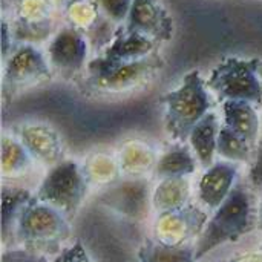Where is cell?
Instances as JSON below:
<instances>
[{
    "label": "cell",
    "instance_id": "obj_1",
    "mask_svg": "<svg viewBox=\"0 0 262 262\" xmlns=\"http://www.w3.org/2000/svg\"><path fill=\"white\" fill-rule=\"evenodd\" d=\"M258 229V201L246 178H241L227 200L210 213L203 232L195 241L196 259H203L215 249L236 243Z\"/></svg>",
    "mask_w": 262,
    "mask_h": 262
},
{
    "label": "cell",
    "instance_id": "obj_2",
    "mask_svg": "<svg viewBox=\"0 0 262 262\" xmlns=\"http://www.w3.org/2000/svg\"><path fill=\"white\" fill-rule=\"evenodd\" d=\"M69 238V220L52 206L35 200V196L21 212L14 233V241L23 249L43 255H57Z\"/></svg>",
    "mask_w": 262,
    "mask_h": 262
},
{
    "label": "cell",
    "instance_id": "obj_3",
    "mask_svg": "<svg viewBox=\"0 0 262 262\" xmlns=\"http://www.w3.org/2000/svg\"><path fill=\"white\" fill-rule=\"evenodd\" d=\"M89 186L83 166L72 158H64L48 169L34 196L71 220L83 206Z\"/></svg>",
    "mask_w": 262,
    "mask_h": 262
},
{
    "label": "cell",
    "instance_id": "obj_4",
    "mask_svg": "<svg viewBox=\"0 0 262 262\" xmlns=\"http://www.w3.org/2000/svg\"><path fill=\"white\" fill-rule=\"evenodd\" d=\"M164 129L175 143H186L192 129L210 112L212 101L198 74L164 97Z\"/></svg>",
    "mask_w": 262,
    "mask_h": 262
},
{
    "label": "cell",
    "instance_id": "obj_5",
    "mask_svg": "<svg viewBox=\"0 0 262 262\" xmlns=\"http://www.w3.org/2000/svg\"><path fill=\"white\" fill-rule=\"evenodd\" d=\"M152 183L147 177H123L115 180L97 195L100 206L132 220L143 221L152 209Z\"/></svg>",
    "mask_w": 262,
    "mask_h": 262
},
{
    "label": "cell",
    "instance_id": "obj_6",
    "mask_svg": "<svg viewBox=\"0 0 262 262\" xmlns=\"http://www.w3.org/2000/svg\"><path fill=\"white\" fill-rule=\"evenodd\" d=\"M209 216L210 212H207L198 203H190L180 210L158 215L155 224V238L169 244H195Z\"/></svg>",
    "mask_w": 262,
    "mask_h": 262
},
{
    "label": "cell",
    "instance_id": "obj_7",
    "mask_svg": "<svg viewBox=\"0 0 262 262\" xmlns=\"http://www.w3.org/2000/svg\"><path fill=\"white\" fill-rule=\"evenodd\" d=\"M241 164L216 160L209 169H204L196 183V200L207 212L216 210L232 193L236 183L241 180Z\"/></svg>",
    "mask_w": 262,
    "mask_h": 262
},
{
    "label": "cell",
    "instance_id": "obj_8",
    "mask_svg": "<svg viewBox=\"0 0 262 262\" xmlns=\"http://www.w3.org/2000/svg\"><path fill=\"white\" fill-rule=\"evenodd\" d=\"M209 88L224 101L239 100L252 104L262 103V84L250 66H229L215 74Z\"/></svg>",
    "mask_w": 262,
    "mask_h": 262
},
{
    "label": "cell",
    "instance_id": "obj_9",
    "mask_svg": "<svg viewBox=\"0 0 262 262\" xmlns=\"http://www.w3.org/2000/svg\"><path fill=\"white\" fill-rule=\"evenodd\" d=\"M18 140L29 152L32 160L48 169L64 160L63 141L58 134L49 126L31 124L18 130Z\"/></svg>",
    "mask_w": 262,
    "mask_h": 262
},
{
    "label": "cell",
    "instance_id": "obj_10",
    "mask_svg": "<svg viewBox=\"0 0 262 262\" xmlns=\"http://www.w3.org/2000/svg\"><path fill=\"white\" fill-rule=\"evenodd\" d=\"M223 124L236 135L249 141L255 149L259 140L262 120L256 109L249 101L229 100L223 103Z\"/></svg>",
    "mask_w": 262,
    "mask_h": 262
},
{
    "label": "cell",
    "instance_id": "obj_11",
    "mask_svg": "<svg viewBox=\"0 0 262 262\" xmlns=\"http://www.w3.org/2000/svg\"><path fill=\"white\" fill-rule=\"evenodd\" d=\"M220 117L210 111L190 132L187 143L195 154L200 166L209 169L218 160V137L221 130Z\"/></svg>",
    "mask_w": 262,
    "mask_h": 262
},
{
    "label": "cell",
    "instance_id": "obj_12",
    "mask_svg": "<svg viewBox=\"0 0 262 262\" xmlns=\"http://www.w3.org/2000/svg\"><path fill=\"white\" fill-rule=\"evenodd\" d=\"M200 163L186 143H175L166 149L154 169V177L160 181L164 178H189L198 169Z\"/></svg>",
    "mask_w": 262,
    "mask_h": 262
},
{
    "label": "cell",
    "instance_id": "obj_13",
    "mask_svg": "<svg viewBox=\"0 0 262 262\" xmlns=\"http://www.w3.org/2000/svg\"><path fill=\"white\" fill-rule=\"evenodd\" d=\"M192 187L189 178H164L152 192V209L157 215L170 213L190 204Z\"/></svg>",
    "mask_w": 262,
    "mask_h": 262
},
{
    "label": "cell",
    "instance_id": "obj_14",
    "mask_svg": "<svg viewBox=\"0 0 262 262\" xmlns=\"http://www.w3.org/2000/svg\"><path fill=\"white\" fill-rule=\"evenodd\" d=\"M34 192L28 187L9 183L3 184L2 189V238L3 244L8 243L9 238L14 239L17 221L25 210V207L32 201Z\"/></svg>",
    "mask_w": 262,
    "mask_h": 262
},
{
    "label": "cell",
    "instance_id": "obj_15",
    "mask_svg": "<svg viewBox=\"0 0 262 262\" xmlns=\"http://www.w3.org/2000/svg\"><path fill=\"white\" fill-rule=\"evenodd\" d=\"M137 259L138 262H198L195 244H169L157 238L143 243Z\"/></svg>",
    "mask_w": 262,
    "mask_h": 262
},
{
    "label": "cell",
    "instance_id": "obj_16",
    "mask_svg": "<svg viewBox=\"0 0 262 262\" xmlns=\"http://www.w3.org/2000/svg\"><path fill=\"white\" fill-rule=\"evenodd\" d=\"M157 161L158 158L149 146L130 141L121 147L118 164L124 177H147V173H154Z\"/></svg>",
    "mask_w": 262,
    "mask_h": 262
},
{
    "label": "cell",
    "instance_id": "obj_17",
    "mask_svg": "<svg viewBox=\"0 0 262 262\" xmlns=\"http://www.w3.org/2000/svg\"><path fill=\"white\" fill-rule=\"evenodd\" d=\"M35 161L14 137H3L2 140V173L5 178H17L28 172Z\"/></svg>",
    "mask_w": 262,
    "mask_h": 262
},
{
    "label": "cell",
    "instance_id": "obj_18",
    "mask_svg": "<svg viewBox=\"0 0 262 262\" xmlns=\"http://www.w3.org/2000/svg\"><path fill=\"white\" fill-rule=\"evenodd\" d=\"M255 147L246 141L243 137L236 135L227 126L221 124L220 137H218V158L250 166L255 157Z\"/></svg>",
    "mask_w": 262,
    "mask_h": 262
},
{
    "label": "cell",
    "instance_id": "obj_19",
    "mask_svg": "<svg viewBox=\"0 0 262 262\" xmlns=\"http://www.w3.org/2000/svg\"><path fill=\"white\" fill-rule=\"evenodd\" d=\"M84 175L89 181V184H98V183H104L106 186H109L111 183H114L118 175L120 170V164L115 163V160L112 157L98 154L94 155L88 160V163L81 164Z\"/></svg>",
    "mask_w": 262,
    "mask_h": 262
},
{
    "label": "cell",
    "instance_id": "obj_20",
    "mask_svg": "<svg viewBox=\"0 0 262 262\" xmlns=\"http://www.w3.org/2000/svg\"><path fill=\"white\" fill-rule=\"evenodd\" d=\"M246 181L256 195H262V129L258 144H256L253 161L249 166V170L246 175Z\"/></svg>",
    "mask_w": 262,
    "mask_h": 262
},
{
    "label": "cell",
    "instance_id": "obj_21",
    "mask_svg": "<svg viewBox=\"0 0 262 262\" xmlns=\"http://www.w3.org/2000/svg\"><path fill=\"white\" fill-rule=\"evenodd\" d=\"M51 262H92V259L86 247L80 241H75L69 246H64L57 255H54Z\"/></svg>",
    "mask_w": 262,
    "mask_h": 262
},
{
    "label": "cell",
    "instance_id": "obj_22",
    "mask_svg": "<svg viewBox=\"0 0 262 262\" xmlns=\"http://www.w3.org/2000/svg\"><path fill=\"white\" fill-rule=\"evenodd\" d=\"M2 262H51L43 253H37L34 250H28L23 247L8 249L2 255Z\"/></svg>",
    "mask_w": 262,
    "mask_h": 262
},
{
    "label": "cell",
    "instance_id": "obj_23",
    "mask_svg": "<svg viewBox=\"0 0 262 262\" xmlns=\"http://www.w3.org/2000/svg\"><path fill=\"white\" fill-rule=\"evenodd\" d=\"M232 262H262V253H247L236 258H232Z\"/></svg>",
    "mask_w": 262,
    "mask_h": 262
},
{
    "label": "cell",
    "instance_id": "obj_24",
    "mask_svg": "<svg viewBox=\"0 0 262 262\" xmlns=\"http://www.w3.org/2000/svg\"><path fill=\"white\" fill-rule=\"evenodd\" d=\"M258 229L262 232V195H259L258 201Z\"/></svg>",
    "mask_w": 262,
    "mask_h": 262
},
{
    "label": "cell",
    "instance_id": "obj_25",
    "mask_svg": "<svg viewBox=\"0 0 262 262\" xmlns=\"http://www.w3.org/2000/svg\"><path fill=\"white\" fill-rule=\"evenodd\" d=\"M220 262H232L230 259H224V261H220Z\"/></svg>",
    "mask_w": 262,
    "mask_h": 262
},
{
    "label": "cell",
    "instance_id": "obj_26",
    "mask_svg": "<svg viewBox=\"0 0 262 262\" xmlns=\"http://www.w3.org/2000/svg\"><path fill=\"white\" fill-rule=\"evenodd\" d=\"M261 77H262V69H261Z\"/></svg>",
    "mask_w": 262,
    "mask_h": 262
}]
</instances>
